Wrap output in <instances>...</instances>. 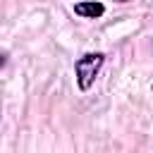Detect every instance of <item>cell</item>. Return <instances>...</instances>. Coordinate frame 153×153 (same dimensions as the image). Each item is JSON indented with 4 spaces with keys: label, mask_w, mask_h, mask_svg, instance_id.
<instances>
[{
    "label": "cell",
    "mask_w": 153,
    "mask_h": 153,
    "mask_svg": "<svg viewBox=\"0 0 153 153\" xmlns=\"http://www.w3.org/2000/svg\"><path fill=\"white\" fill-rule=\"evenodd\" d=\"M100 67H103V55L100 53H86V55H81L76 60L74 72H76V84H79L81 91H88L93 86Z\"/></svg>",
    "instance_id": "1"
},
{
    "label": "cell",
    "mask_w": 153,
    "mask_h": 153,
    "mask_svg": "<svg viewBox=\"0 0 153 153\" xmlns=\"http://www.w3.org/2000/svg\"><path fill=\"white\" fill-rule=\"evenodd\" d=\"M74 12H76L79 17H91V19H96V17H100V14L105 12V7H103L100 2H96V0H86V2H76Z\"/></svg>",
    "instance_id": "2"
},
{
    "label": "cell",
    "mask_w": 153,
    "mask_h": 153,
    "mask_svg": "<svg viewBox=\"0 0 153 153\" xmlns=\"http://www.w3.org/2000/svg\"><path fill=\"white\" fill-rule=\"evenodd\" d=\"M117 2H127V0H117Z\"/></svg>",
    "instance_id": "3"
}]
</instances>
